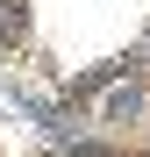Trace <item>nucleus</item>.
I'll list each match as a JSON object with an SVG mask.
<instances>
[{
	"instance_id": "nucleus-1",
	"label": "nucleus",
	"mask_w": 150,
	"mask_h": 157,
	"mask_svg": "<svg viewBox=\"0 0 150 157\" xmlns=\"http://www.w3.org/2000/svg\"><path fill=\"white\" fill-rule=\"evenodd\" d=\"M0 36H7V43L29 36V0H0Z\"/></svg>"
}]
</instances>
